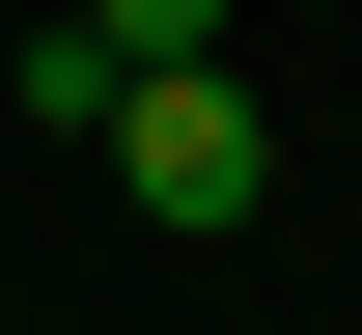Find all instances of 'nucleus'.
I'll return each mask as SVG.
<instances>
[{"instance_id":"f03ea898","label":"nucleus","mask_w":362,"mask_h":335,"mask_svg":"<svg viewBox=\"0 0 362 335\" xmlns=\"http://www.w3.org/2000/svg\"><path fill=\"white\" fill-rule=\"evenodd\" d=\"M56 28H84L112 84H139V56H223V0H56Z\"/></svg>"},{"instance_id":"f257e3e1","label":"nucleus","mask_w":362,"mask_h":335,"mask_svg":"<svg viewBox=\"0 0 362 335\" xmlns=\"http://www.w3.org/2000/svg\"><path fill=\"white\" fill-rule=\"evenodd\" d=\"M112 195H139V224H251V195H279L251 56H139V84H112Z\"/></svg>"}]
</instances>
